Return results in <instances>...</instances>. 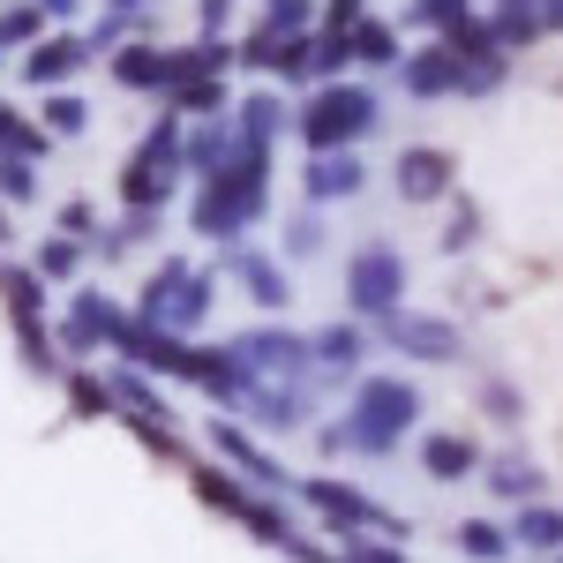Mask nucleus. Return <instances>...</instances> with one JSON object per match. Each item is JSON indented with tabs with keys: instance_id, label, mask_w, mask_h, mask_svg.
Returning <instances> with one entry per match:
<instances>
[{
	"instance_id": "nucleus-12",
	"label": "nucleus",
	"mask_w": 563,
	"mask_h": 563,
	"mask_svg": "<svg viewBox=\"0 0 563 563\" xmlns=\"http://www.w3.org/2000/svg\"><path fill=\"white\" fill-rule=\"evenodd\" d=\"M384 346H398L406 361H459V323L451 316H413V308H390L384 316Z\"/></svg>"
},
{
	"instance_id": "nucleus-32",
	"label": "nucleus",
	"mask_w": 563,
	"mask_h": 563,
	"mask_svg": "<svg viewBox=\"0 0 563 563\" xmlns=\"http://www.w3.org/2000/svg\"><path fill=\"white\" fill-rule=\"evenodd\" d=\"M113 84L121 90H158V45L129 38L121 53H113Z\"/></svg>"
},
{
	"instance_id": "nucleus-17",
	"label": "nucleus",
	"mask_w": 563,
	"mask_h": 563,
	"mask_svg": "<svg viewBox=\"0 0 563 563\" xmlns=\"http://www.w3.org/2000/svg\"><path fill=\"white\" fill-rule=\"evenodd\" d=\"M180 384H196L211 406L241 413V398H249V368L233 361V346H188V376H180Z\"/></svg>"
},
{
	"instance_id": "nucleus-1",
	"label": "nucleus",
	"mask_w": 563,
	"mask_h": 563,
	"mask_svg": "<svg viewBox=\"0 0 563 563\" xmlns=\"http://www.w3.org/2000/svg\"><path fill=\"white\" fill-rule=\"evenodd\" d=\"M421 421V384L413 376H361L353 384V406L339 421H316V451L323 459H390Z\"/></svg>"
},
{
	"instance_id": "nucleus-3",
	"label": "nucleus",
	"mask_w": 563,
	"mask_h": 563,
	"mask_svg": "<svg viewBox=\"0 0 563 563\" xmlns=\"http://www.w3.org/2000/svg\"><path fill=\"white\" fill-rule=\"evenodd\" d=\"M0 308H8V331H15L23 368H31L38 384H60L68 361H60V346H53V323H45V278L31 271V263L0 256Z\"/></svg>"
},
{
	"instance_id": "nucleus-15",
	"label": "nucleus",
	"mask_w": 563,
	"mask_h": 563,
	"mask_svg": "<svg viewBox=\"0 0 563 563\" xmlns=\"http://www.w3.org/2000/svg\"><path fill=\"white\" fill-rule=\"evenodd\" d=\"M233 68V38H196V45H158V90L180 98L188 84L203 76H225Z\"/></svg>"
},
{
	"instance_id": "nucleus-30",
	"label": "nucleus",
	"mask_w": 563,
	"mask_h": 563,
	"mask_svg": "<svg viewBox=\"0 0 563 563\" xmlns=\"http://www.w3.org/2000/svg\"><path fill=\"white\" fill-rule=\"evenodd\" d=\"M174 113H180V121H225V113H233V90H225V76L188 84V90L174 98Z\"/></svg>"
},
{
	"instance_id": "nucleus-20",
	"label": "nucleus",
	"mask_w": 563,
	"mask_h": 563,
	"mask_svg": "<svg viewBox=\"0 0 563 563\" xmlns=\"http://www.w3.org/2000/svg\"><path fill=\"white\" fill-rule=\"evenodd\" d=\"M361 353H368V331H361V323H323V331L308 339L316 384H346L353 368H361Z\"/></svg>"
},
{
	"instance_id": "nucleus-13",
	"label": "nucleus",
	"mask_w": 563,
	"mask_h": 563,
	"mask_svg": "<svg viewBox=\"0 0 563 563\" xmlns=\"http://www.w3.org/2000/svg\"><path fill=\"white\" fill-rule=\"evenodd\" d=\"M241 421L278 429V435L308 429V421H316V384H249V398H241Z\"/></svg>"
},
{
	"instance_id": "nucleus-49",
	"label": "nucleus",
	"mask_w": 563,
	"mask_h": 563,
	"mask_svg": "<svg viewBox=\"0 0 563 563\" xmlns=\"http://www.w3.org/2000/svg\"><path fill=\"white\" fill-rule=\"evenodd\" d=\"M353 563H406V556L384 549V541H361V533H353Z\"/></svg>"
},
{
	"instance_id": "nucleus-38",
	"label": "nucleus",
	"mask_w": 563,
	"mask_h": 563,
	"mask_svg": "<svg viewBox=\"0 0 563 563\" xmlns=\"http://www.w3.org/2000/svg\"><path fill=\"white\" fill-rule=\"evenodd\" d=\"M346 60H353L346 38H331V31H323V38H308V76H323V84H331V76H346Z\"/></svg>"
},
{
	"instance_id": "nucleus-55",
	"label": "nucleus",
	"mask_w": 563,
	"mask_h": 563,
	"mask_svg": "<svg viewBox=\"0 0 563 563\" xmlns=\"http://www.w3.org/2000/svg\"><path fill=\"white\" fill-rule=\"evenodd\" d=\"M541 563H563V556H541Z\"/></svg>"
},
{
	"instance_id": "nucleus-45",
	"label": "nucleus",
	"mask_w": 563,
	"mask_h": 563,
	"mask_svg": "<svg viewBox=\"0 0 563 563\" xmlns=\"http://www.w3.org/2000/svg\"><path fill=\"white\" fill-rule=\"evenodd\" d=\"M504 84V53H496V60H459V68H451V90H496Z\"/></svg>"
},
{
	"instance_id": "nucleus-19",
	"label": "nucleus",
	"mask_w": 563,
	"mask_h": 563,
	"mask_svg": "<svg viewBox=\"0 0 563 563\" xmlns=\"http://www.w3.org/2000/svg\"><path fill=\"white\" fill-rule=\"evenodd\" d=\"M218 263H225V271L249 286V301H256L263 316H278V308H286V294H294V286H286V263L263 256V249H225Z\"/></svg>"
},
{
	"instance_id": "nucleus-5",
	"label": "nucleus",
	"mask_w": 563,
	"mask_h": 563,
	"mask_svg": "<svg viewBox=\"0 0 563 563\" xmlns=\"http://www.w3.org/2000/svg\"><path fill=\"white\" fill-rule=\"evenodd\" d=\"M376 90H361V84H323L316 98H308L301 113H294V129H301V143L323 158V151H353L361 135L376 129Z\"/></svg>"
},
{
	"instance_id": "nucleus-51",
	"label": "nucleus",
	"mask_w": 563,
	"mask_h": 563,
	"mask_svg": "<svg viewBox=\"0 0 563 563\" xmlns=\"http://www.w3.org/2000/svg\"><path fill=\"white\" fill-rule=\"evenodd\" d=\"M504 15H549V0H496Z\"/></svg>"
},
{
	"instance_id": "nucleus-10",
	"label": "nucleus",
	"mask_w": 563,
	"mask_h": 563,
	"mask_svg": "<svg viewBox=\"0 0 563 563\" xmlns=\"http://www.w3.org/2000/svg\"><path fill=\"white\" fill-rule=\"evenodd\" d=\"M121 323H129V308L113 301L106 286H84V294L68 301V316L53 323V346L68 353L76 368H84V361H90V353H98V346H113V331H121Z\"/></svg>"
},
{
	"instance_id": "nucleus-42",
	"label": "nucleus",
	"mask_w": 563,
	"mask_h": 563,
	"mask_svg": "<svg viewBox=\"0 0 563 563\" xmlns=\"http://www.w3.org/2000/svg\"><path fill=\"white\" fill-rule=\"evenodd\" d=\"M481 413H488V421H519V413H526L519 384H504V376H488V384H481Z\"/></svg>"
},
{
	"instance_id": "nucleus-26",
	"label": "nucleus",
	"mask_w": 563,
	"mask_h": 563,
	"mask_svg": "<svg viewBox=\"0 0 563 563\" xmlns=\"http://www.w3.org/2000/svg\"><path fill=\"white\" fill-rule=\"evenodd\" d=\"M45 151H53V135H45L38 121H23V113L0 98V158H23V166H38Z\"/></svg>"
},
{
	"instance_id": "nucleus-21",
	"label": "nucleus",
	"mask_w": 563,
	"mask_h": 563,
	"mask_svg": "<svg viewBox=\"0 0 563 563\" xmlns=\"http://www.w3.org/2000/svg\"><path fill=\"white\" fill-rule=\"evenodd\" d=\"M308 203H346L368 188V166L353 158V151H323V158H308Z\"/></svg>"
},
{
	"instance_id": "nucleus-50",
	"label": "nucleus",
	"mask_w": 563,
	"mask_h": 563,
	"mask_svg": "<svg viewBox=\"0 0 563 563\" xmlns=\"http://www.w3.org/2000/svg\"><path fill=\"white\" fill-rule=\"evenodd\" d=\"M31 8H38L45 23H68V15H76V8H84V0H31Z\"/></svg>"
},
{
	"instance_id": "nucleus-4",
	"label": "nucleus",
	"mask_w": 563,
	"mask_h": 563,
	"mask_svg": "<svg viewBox=\"0 0 563 563\" xmlns=\"http://www.w3.org/2000/svg\"><path fill=\"white\" fill-rule=\"evenodd\" d=\"M218 278L211 271H196L188 256H166L151 278H143V301L129 308V316H143V323H158V331H174V339H188V331H203V316H211V294Z\"/></svg>"
},
{
	"instance_id": "nucleus-46",
	"label": "nucleus",
	"mask_w": 563,
	"mask_h": 563,
	"mask_svg": "<svg viewBox=\"0 0 563 563\" xmlns=\"http://www.w3.org/2000/svg\"><path fill=\"white\" fill-rule=\"evenodd\" d=\"M323 249V218L301 211V218H286V256H316Z\"/></svg>"
},
{
	"instance_id": "nucleus-44",
	"label": "nucleus",
	"mask_w": 563,
	"mask_h": 563,
	"mask_svg": "<svg viewBox=\"0 0 563 563\" xmlns=\"http://www.w3.org/2000/svg\"><path fill=\"white\" fill-rule=\"evenodd\" d=\"M474 241H481V211H474V203H459L451 225H443V256H466Z\"/></svg>"
},
{
	"instance_id": "nucleus-47",
	"label": "nucleus",
	"mask_w": 563,
	"mask_h": 563,
	"mask_svg": "<svg viewBox=\"0 0 563 563\" xmlns=\"http://www.w3.org/2000/svg\"><path fill=\"white\" fill-rule=\"evenodd\" d=\"M271 76H278V84H308V38H286V45H278Z\"/></svg>"
},
{
	"instance_id": "nucleus-8",
	"label": "nucleus",
	"mask_w": 563,
	"mask_h": 563,
	"mask_svg": "<svg viewBox=\"0 0 563 563\" xmlns=\"http://www.w3.org/2000/svg\"><path fill=\"white\" fill-rule=\"evenodd\" d=\"M398 294H406V256H398L390 241H368V249H353V256H346V301H353V316H376V323H384L390 308H398Z\"/></svg>"
},
{
	"instance_id": "nucleus-53",
	"label": "nucleus",
	"mask_w": 563,
	"mask_h": 563,
	"mask_svg": "<svg viewBox=\"0 0 563 563\" xmlns=\"http://www.w3.org/2000/svg\"><path fill=\"white\" fill-rule=\"evenodd\" d=\"M135 8H143V0H106V15H135Z\"/></svg>"
},
{
	"instance_id": "nucleus-48",
	"label": "nucleus",
	"mask_w": 563,
	"mask_h": 563,
	"mask_svg": "<svg viewBox=\"0 0 563 563\" xmlns=\"http://www.w3.org/2000/svg\"><path fill=\"white\" fill-rule=\"evenodd\" d=\"M353 23H361V0H331V15H323V31H331V38H346Z\"/></svg>"
},
{
	"instance_id": "nucleus-2",
	"label": "nucleus",
	"mask_w": 563,
	"mask_h": 563,
	"mask_svg": "<svg viewBox=\"0 0 563 563\" xmlns=\"http://www.w3.org/2000/svg\"><path fill=\"white\" fill-rule=\"evenodd\" d=\"M271 203V151L263 143H241V158H233V174H218L196 188V203H188V225L218 241V249H241V233L263 218Z\"/></svg>"
},
{
	"instance_id": "nucleus-9",
	"label": "nucleus",
	"mask_w": 563,
	"mask_h": 563,
	"mask_svg": "<svg viewBox=\"0 0 563 563\" xmlns=\"http://www.w3.org/2000/svg\"><path fill=\"white\" fill-rule=\"evenodd\" d=\"M203 443H211L218 459H225V474H233V481H249L256 496H271V488H278V496H294V474H286V466H278V459H271V451H263V443H256L249 429H241L233 413H211Z\"/></svg>"
},
{
	"instance_id": "nucleus-35",
	"label": "nucleus",
	"mask_w": 563,
	"mask_h": 563,
	"mask_svg": "<svg viewBox=\"0 0 563 563\" xmlns=\"http://www.w3.org/2000/svg\"><path fill=\"white\" fill-rule=\"evenodd\" d=\"M346 45H353V60H376V68L398 60V31H390V23H353Z\"/></svg>"
},
{
	"instance_id": "nucleus-27",
	"label": "nucleus",
	"mask_w": 563,
	"mask_h": 563,
	"mask_svg": "<svg viewBox=\"0 0 563 563\" xmlns=\"http://www.w3.org/2000/svg\"><path fill=\"white\" fill-rule=\"evenodd\" d=\"M60 398H68V413H76V421L113 413V390H106V376H98V368H68V376H60Z\"/></svg>"
},
{
	"instance_id": "nucleus-6",
	"label": "nucleus",
	"mask_w": 563,
	"mask_h": 563,
	"mask_svg": "<svg viewBox=\"0 0 563 563\" xmlns=\"http://www.w3.org/2000/svg\"><path fill=\"white\" fill-rule=\"evenodd\" d=\"M233 361L249 368V384H316V361H308V339L301 331H286V323H256V331H241V339H225ZM323 390V384H316Z\"/></svg>"
},
{
	"instance_id": "nucleus-31",
	"label": "nucleus",
	"mask_w": 563,
	"mask_h": 563,
	"mask_svg": "<svg viewBox=\"0 0 563 563\" xmlns=\"http://www.w3.org/2000/svg\"><path fill=\"white\" fill-rule=\"evenodd\" d=\"M31 271H38L45 286H60V278H76V271H84V241H60V233H45L38 249H31Z\"/></svg>"
},
{
	"instance_id": "nucleus-39",
	"label": "nucleus",
	"mask_w": 563,
	"mask_h": 563,
	"mask_svg": "<svg viewBox=\"0 0 563 563\" xmlns=\"http://www.w3.org/2000/svg\"><path fill=\"white\" fill-rule=\"evenodd\" d=\"M53 233H60V241H98V211H90L84 196H68V203H60V218H53Z\"/></svg>"
},
{
	"instance_id": "nucleus-36",
	"label": "nucleus",
	"mask_w": 563,
	"mask_h": 563,
	"mask_svg": "<svg viewBox=\"0 0 563 563\" xmlns=\"http://www.w3.org/2000/svg\"><path fill=\"white\" fill-rule=\"evenodd\" d=\"M38 38H45V15L31 8V0H15V8H0V45H23V53H31Z\"/></svg>"
},
{
	"instance_id": "nucleus-28",
	"label": "nucleus",
	"mask_w": 563,
	"mask_h": 563,
	"mask_svg": "<svg viewBox=\"0 0 563 563\" xmlns=\"http://www.w3.org/2000/svg\"><path fill=\"white\" fill-rule=\"evenodd\" d=\"M488 488H496L504 504H533V496H541V466H526L519 451H504V459H488Z\"/></svg>"
},
{
	"instance_id": "nucleus-40",
	"label": "nucleus",
	"mask_w": 563,
	"mask_h": 563,
	"mask_svg": "<svg viewBox=\"0 0 563 563\" xmlns=\"http://www.w3.org/2000/svg\"><path fill=\"white\" fill-rule=\"evenodd\" d=\"M406 23H421V31H459V23H466V0H413Z\"/></svg>"
},
{
	"instance_id": "nucleus-18",
	"label": "nucleus",
	"mask_w": 563,
	"mask_h": 563,
	"mask_svg": "<svg viewBox=\"0 0 563 563\" xmlns=\"http://www.w3.org/2000/svg\"><path fill=\"white\" fill-rule=\"evenodd\" d=\"M451 180H459V166H451L435 143L398 151V203H443V196H451Z\"/></svg>"
},
{
	"instance_id": "nucleus-24",
	"label": "nucleus",
	"mask_w": 563,
	"mask_h": 563,
	"mask_svg": "<svg viewBox=\"0 0 563 563\" xmlns=\"http://www.w3.org/2000/svg\"><path fill=\"white\" fill-rule=\"evenodd\" d=\"M526 556H563V511L556 504H519V519L504 526Z\"/></svg>"
},
{
	"instance_id": "nucleus-43",
	"label": "nucleus",
	"mask_w": 563,
	"mask_h": 563,
	"mask_svg": "<svg viewBox=\"0 0 563 563\" xmlns=\"http://www.w3.org/2000/svg\"><path fill=\"white\" fill-rule=\"evenodd\" d=\"M263 31L301 38V31H308V0H263Z\"/></svg>"
},
{
	"instance_id": "nucleus-25",
	"label": "nucleus",
	"mask_w": 563,
	"mask_h": 563,
	"mask_svg": "<svg viewBox=\"0 0 563 563\" xmlns=\"http://www.w3.org/2000/svg\"><path fill=\"white\" fill-rule=\"evenodd\" d=\"M188 488H196V504H211V511H225V519H249V504H256V488L233 481L225 466H188Z\"/></svg>"
},
{
	"instance_id": "nucleus-7",
	"label": "nucleus",
	"mask_w": 563,
	"mask_h": 563,
	"mask_svg": "<svg viewBox=\"0 0 563 563\" xmlns=\"http://www.w3.org/2000/svg\"><path fill=\"white\" fill-rule=\"evenodd\" d=\"M294 496H301V504L331 526V533H398V541L413 533L398 511H384L376 496H361L353 481H323V474H316V481H294Z\"/></svg>"
},
{
	"instance_id": "nucleus-34",
	"label": "nucleus",
	"mask_w": 563,
	"mask_h": 563,
	"mask_svg": "<svg viewBox=\"0 0 563 563\" xmlns=\"http://www.w3.org/2000/svg\"><path fill=\"white\" fill-rule=\"evenodd\" d=\"M38 129H45V135H84V129H90V98H76V90H53V98H45V113H38Z\"/></svg>"
},
{
	"instance_id": "nucleus-54",
	"label": "nucleus",
	"mask_w": 563,
	"mask_h": 563,
	"mask_svg": "<svg viewBox=\"0 0 563 563\" xmlns=\"http://www.w3.org/2000/svg\"><path fill=\"white\" fill-rule=\"evenodd\" d=\"M541 23H549V31H563V0H549V15H541Z\"/></svg>"
},
{
	"instance_id": "nucleus-37",
	"label": "nucleus",
	"mask_w": 563,
	"mask_h": 563,
	"mask_svg": "<svg viewBox=\"0 0 563 563\" xmlns=\"http://www.w3.org/2000/svg\"><path fill=\"white\" fill-rule=\"evenodd\" d=\"M129 38H135V15H98V23L84 31V53L98 60V53H121Z\"/></svg>"
},
{
	"instance_id": "nucleus-52",
	"label": "nucleus",
	"mask_w": 563,
	"mask_h": 563,
	"mask_svg": "<svg viewBox=\"0 0 563 563\" xmlns=\"http://www.w3.org/2000/svg\"><path fill=\"white\" fill-rule=\"evenodd\" d=\"M0 249H15V218H8V203H0Z\"/></svg>"
},
{
	"instance_id": "nucleus-23",
	"label": "nucleus",
	"mask_w": 563,
	"mask_h": 563,
	"mask_svg": "<svg viewBox=\"0 0 563 563\" xmlns=\"http://www.w3.org/2000/svg\"><path fill=\"white\" fill-rule=\"evenodd\" d=\"M474 466H481V443H474V435H459V429L421 435V474H429V481H466Z\"/></svg>"
},
{
	"instance_id": "nucleus-41",
	"label": "nucleus",
	"mask_w": 563,
	"mask_h": 563,
	"mask_svg": "<svg viewBox=\"0 0 563 563\" xmlns=\"http://www.w3.org/2000/svg\"><path fill=\"white\" fill-rule=\"evenodd\" d=\"M0 203H38V166L0 158Z\"/></svg>"
},
{
	"instance_id": "nucleus-29",
	"label": "nucleus",
	"mask_w": 563,
	"mask_h": 563,
	"mask_svg": "<svg viewBox=\"0 0 563 563\" xmlns=\"http://www.w3.org/2000/svg\"><path fill=\"white\" fill-rule=\"evenodd\" d=\"M451 68H459V60H451L443 45H429V53H413V60L398 68V84L413 90V98H435V90H451Z\"/></svg>"
},
{
	"instance_id": "nucleus-22",
	"label": "nucleus",
	"mask_w": 563,
	"mask_h": 563,
	"mask_svg": "<svg viewBox=\"0 0 563 563\" xmlns=\"http://www.w3.org/2000/svg\"><path fill=\"white\" fill-rule=\"evenodd\" d=\"M233 129H241V143H278V135L294 129V113H286V98L278 90H249V98H233Z\"/></svg>"
},
{
	"instance_id": "nucleus-16",
	"label": "nucleus",
	"mask_w": 563,
	"mask_h": 563,
	"mask_svg": "<svg viewBox=\"0 0 563 563\" xmlns=\"http://www.w3.org/2000/svg\"><path fill=\"white\" fill-rule=\"evenodd\" d=\"M233 158H241V129H233V113H225V121H196V129H180V174L218 180V174H233Z\"/></svg>"
},
{
	"instance_id": "nucleus-14",
	"label": "nucleus",
	"mask_w": 563,
	"mask_h": 563,
	"mask_svg": "<svg viewBox=\"0 0 563 563\" xmlns=\"http://www.w3.org/2000/svg\"><path fill=\"white\" fill-rule=\"evenodd\" d=\"M84 68H90L84 31H45V38L23 53V84H31V90H68Z\"/></svg>"
},
{
	"instance_id": "nucleus-33",
	"label": "nucleus",
	"mask_w": 563,
	"mask_h": 563,
	"mask_svg": "<svg viewBox=\"0 0 563 563\" xmlns=\"http://www.w3.org/2000/svg\"><path fill=\"white\" fill-rule=\"evenodd\" d=\"M459 556H474V563H504L511 556V533L496 519H466L459 526Z\"/></svg>"
},
{
	"instance_id": "nucleus-11",
	"label": "nucleus",
	"mask_w": 563,
	"mask_h": 563,
	"mask_svg": "<svg viewBox=\"0 0 563 563\" xmlns=\"http://www.w3.org/2000/svg\"><path fill=\"white\" fill-rule=\"evenodd\" d=\"M113 353H121V368H135V376H188V339L143 323V316H129L113 331Z\"/></svg>"
}]
</instances>
